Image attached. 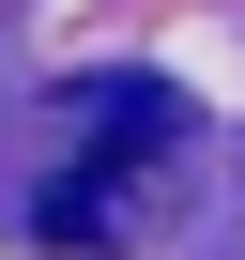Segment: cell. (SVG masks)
<instances>
[{
    "mask_svg": "<svg viewBox=\"0 0 245 260\" xmlns=\"http://www.w3.org/2000/svg\"><path fill=\"white\" fill-rule=\"evenodd\" d=\"M62 122H77V169L31 199V230H46V245H107V230H122V199H138V169L184 138V107H169L154 77H77V92H62Z\"/></svg>",
    "mask_w": 245,
    "mask_h": 260,
    "instance_id": "cell-1",
    "label": "cell"
}]
</instances>
